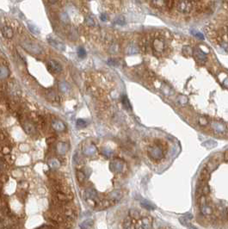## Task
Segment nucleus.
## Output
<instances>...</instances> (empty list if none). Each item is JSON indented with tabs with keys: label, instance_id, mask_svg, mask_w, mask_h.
<instances>
[{
	"label": "nucleus",
	"instance_id": "obj_1",
	"mask_svg": "<svg viewBox=\"0 0 228 229\" xmlns=\"http://www.w3.org/2000/svg\"><path fill=\"white\" fill-rule=\"evenodd\" d=\"M22 47H23V49H25L27 52H29L32 54L38 55L41 53V47L37 43H34L32 41H23L22 43Z\"/></svg>",
	"mask_w": 228,
	"mask_h": 229
},
{
	"label": "nucleus",
	"instance_id": "obj_2",
	"mask_svg": "<svg viewBox=\"0 0 228 229\" xmlns=\"http://www.w3.org/2000/svg\"><path fill=\"white\" fill-rule=\"evenodd\" d=\"M165 41L161 37H155L152 42V48L155 54H162L165 50Z\"/></svg>",
	"mask_w": 228,
	"mask_h": 229
},
{
	"label": "nucleus",
	"instance_id": "obj_3",
	"mask_svg": "<svg viewBox=\"0 0 228 229\" xmlns=\"http://www.w3.org/2000/svg\"><path fill=\"white\" fill-rule=\"evenodd\" d=\"M175 5L177 11L182 13H188L192 8L190 0H175Z\"/></svg>",
	"mask_w": 228,
	"mask_h": 229
},
{
	"label": "nucleus",
	"instance_id": "obj_4",
	"mask_svg": "<svg viewBox=\"0 0 228 229\" xmlns=\"http://www.w3.org/2000/svg\"><path fill=\"white\" fill-rule=\"evenodd\" d=\"M47 39L48 43L51 45L52 47H53L54 48L60 51L65 50V44L58 37H56V36H48Z\"/></svg>",
	"mask_w": 228,
	"mask_h": 229
},
{
	"label": "nucleus",
	"instance_id": "obj_5",
	"mask_svg": "<svg viewBox=\"0 0 228 229\" xmlns=\"http://www.w3.org/2000/svg\"><path fill=\"white\" fill-rule=\"evenodd\" d=\"M47 68L53 73H59L62 72V66L61 64L55 60H50L47 61Z\"/></svg>",
	"mask_w": 228,
	"mask_h": 229
},
{
	"label": "nucleus",
	"instance_id": "obj_6",
	"mask_svg": "<svg viewBox=\"0 0 228 229\" xmlns=\"http://www.w3.org/2000/svg\"><path fill=\"white\" fill-rule=\"evenodd\" d=\"M193 54H194V57L195 58V60L198 62H200V63H201V64H204L207 61V54L203 51H201L199 48L194 49L193 50Z\"/></svg>",
	"mask_w": 228,
	"mask_h": 229
},
{
	"label": "nucleus",
	"instance_id": "obj_7",
	"mask_svg": "<svg viewBox=\"0 0 228 229\" xmlns=\"http://www.w3.org/2000/svg\"><path fill=\"white\" fill-rule=\"evenodd\" d=\"M2 34L4 35V37L5 39L11 40L14 36V31L12 29L11 27L10 26H5L2 28Z\"/></svg>",
	"mask_w": 228,
	"mask_h": 229
},
{
	"label": "nucleus",
	"instance_id": "obj_8",
	"mask_svg": "<svg viewBox=\"0 0 228 229\" xmlns=\"http://www.w3.org/2000/svg\"><path fill=\"white\" fill-rule=\"evenodd\" d=\"M220 165V163L216 162L215 160H214V159H210L209 161H207V164H206L205 165V169L209 172V173H211L213 172L217 167H218V165Z\"/></svg>",
	"mask_w": 228,
	"mask_h": 229
},
{
	"label": "nucleus",
	"instance_id": "obj_9",
	"mask_svg": "<svg viewBox=\"0 0 228 229\" xmlns=\"http://www.w3.org/2000/svg\"><path fill=\"white\" fill-rule=\"evenodd\" d=\"M23 127L25 132L28 133L29 134H34L36 133V129H35V127L29 122H25V123L23 124Z\"/></svg>",
	"mask_w": 228,
	"mask_h": 229
},
{
	"label": "nucleus",
	"instance_id": "obj_10",
	"mask_svg": "<svg viewBox=\"0 0 228 229\" xmlns=\"http://www.w3.org/2000/svg\"><path fill=\"white\" fill-rule=\"evenodd\" d=\"M52 125H53V128L54 129V130H56L58 132H61L66 129V125L59 120H55L54 122H53Z\"/></svg>",
	"mask_w": 228,
	"mask_h": 229
},
{
	"label": "nucleus",
	"instance_id": "obj_11",
	"mask_svg": "<svg viewBox=\"0 0 228 229\" xmlns=\"http://www.w3.org/2000/svg\"><path fill=\"white\" fill-rule=\"evenodd\" d=\"M10 71L5 66H0V79H5L9 77Z\"/></svg>",
	"mask_w": 228,
	"mask_h": 229
},
{
	"label": "nucleus",
	"instance_id": "obj_12",
	"mask_svg": "<svg viewBox=\"0 0 228 229\" xmlns=\"http://www.w3.org/2000/svg\"><path fill=\"white\" fill-rule=\"evenodd\" d=\"M201 178L202 181H207V180H208L209 178V177H210V173L206 170L205 168H203L202 170H201Z\"/></svg>",
	"mask_w": 228,
	"mask_h": 229
},
{
	"label": "nucleus",
	"instance_id": "obj_13",
	"mask_svg": "<svg viewBox=\"0 0 228 229\" xmlns=\"http://www.w3.org/2000/svg\"><path fill=\"white\" fill-rule=\"evenodd\" d=\"M212 159L215 160L218 163H220L224 159V153L223 152H216L214 156L212 157Z\"/></svg>",
	"mask_w": 228,
	"mask_h": 229
},
{
	"label": "nucleus",
	"instance_id": "obj_14",
	"mask_svg": "<svg viewBox=\"0 0 228 229\" xmlns=\"http://www.w3.org/2000/svg\"><path fill=\"white\" fill-rule=\"evenodd\" d=\"M151 226V221L148 218H144L141 223V228L140 229H149Z\"/></svg>",
	"mask_w": 228,
	"mask_h": 229
},
{
	"label": "nucleus",
	"instance_id": "obj_15",
	"mask_svg": "<svg viewBox=\"0 0 228 229\" xmlns=\"http://www.w3.org/2000/svg\"><path fill=\"white\" fill-rule=\"evenodd\" d=\"M201 212L203 214H205V215H207V214H212V208H211L207 207V205H203V206H201Z\"/></svg>",
	"mask_w": 228,
	"mask_h": 229
},
{
	"label": "nucleus",
	"instance_id": "obj_16",
	"mask_svg": "<svg viewBox=\"0 0 228 229\" xmlns=\"http://www.w3.org/2000/svg\"><path fill=\"white\" fill-rule=\"evenodd\" d=\"M122 104L124 105L127 110H131V105H130V103H129V101L127 99V97L124 96L123 97H122Z\"/></svg>",
	"mask_w": 228,
	"mask_h": 229
},
{
	"label": "nucleus",
	"instance_id": "obj_17",
	"mask_svg": "<svg viewBox=\"0 0 228 229\" xmlns=\"http://www.w3.org/2000/svg\"><path fill=\"white\" fill-rule=\"evenodd\" d=\"M85 23L87 26H89V27H94L95 26V21H94V19L91 17H87L85 18Z\"/></svg>",
	"mask_w": 228,
	"mask_h": 229
},
{
	"label": "nucleus",
	"instance_id": "obj_18",
	"mask_svg": "<svg viewBox=\"0 0 228 229\" xmlns=\"http://www.w3.org/2000/svg\"><path fill=\"white\" fill-rule=\"evenodd\" d=\"M182 54H183L184 55L189 56L193 54V50L190 48V47H184L182 48Z\"/></svg>",
	"mask_w": 228,
	"mask_h": 229
},
{
	"label": "nucleus",
	"instance_id": "obj_19",
	"mask_svg": "<svg viewBox=\"0 0 228 229\" xmlns=\"http://www.w3.org/2000/svg\"><path fill=\"white\" fill-rule=\"evenodd\" d=\"M29 30L32 32L34 34H36V35H38L39 34H40V30H39V28H37L36 26H34V25H31V24H29Z\"/></svg>",
	"mask_w": 228,
	"mask_h": 229
},
{
	"label": "nucleus",
	"instance_id": "obj_20",
	"mask_svg": "<svg viewBox=\"0 0 228 229\" xmlns=\"http://www.w3.org/2000/svg\"><path fill=\"white\" fill-rule=\"evenodd\" d=\"M77 178L79 182H83L85 178V175L83 172H80V171H78L77 172Z\"/></svg>",
	"mask_w": 228,
	"mask_h": 229
},
{
	"label": "nucleus",
	"instance_id": "obj_21",
	"mask_svg": "<svg viewBox=\"0 0 228 229\" xmlns=\"http://www.w3.org/2000/svg\"><path fill=\"white\" fill-rule=\"evenodd\" d=\"M202 145L204 146H206V147H207V148H213L214 146H216V142H214V141H213V140H209V141L204 142Z\"/></svg>",
	"mask_w": 228,
	"mask_h": 229
},
{
	"label": "nucleus",
	"instance_id": "obj_22",
	"mask_svg": "<svg viewBox=\"0 0 228 229\" xmlns=\"http://www.w3.org/2000/svg\"><path fill=\"white\" fill-rule=\"evenodd\" d=\"M59 89L61 91L63 92H66V91H67L68 90V84H66V83H65V82H61V83H59Z\"/></svg>",
	"mask_w": 228,
	"mask_h": 229
},
{
	"label": "nucleus",
	"instance_id": "obj_23",
	"mask_svg": "<svg viewBox=\"0 0 228 229\" xmlns=\"http://www.w3.org/2000/svg\"><path fill=\"white\" fill-rule=\"evenodd\" d=\"M78 56L81 58V59H83V58H85L86 56V51L85 48H83V47H80L79 49L78 50Z\"/></svg>",
	"mask_w": 228,
	"mask_h": 229
},
{
	"label": "nucleus",
	"instance_id": "obj_24",
	"mask_svg": "<svg viewBox=\"0 0 228 229\" xmlns=\"http://www.w3.org/2000/svg\"><path fill=\"white\" fill-rule=\"evenodd\" d=\"M49 165L52 168H58L59 167L60 165V163L58 161L57 159H52L51 161L49 162Z\"/></svg>",
	"mask_w": 228,
	"mask_h": 229
},
{
	"label": "nucleus",
	"instance_id": "obj_25",
	"mask_svg": "<svg viewBox=\"0 0 228 229\" xmlns=\"http://www.w3.org/2000/svg\"><path fill=\"white\" fill-rule=\"evenodd\" d=\"M47 97H48L50 100L55 101L56 100V98H57V95H56L55 92H53V91H49V92L47 93Z\"/></svg>",
	"mask_w": 228,
	"mask_h": 229
},
{
	"label": "nucleus",
	"instance_id": "obj_26",
	"mask_svg": "<svg viewBox=\"0 0 228 229\" xmlns=\"http://www.w3.org/2000/svg\"><path fill=\"white\" fill-rule=\"evenodd\" d=\"M129 214H130V215H131L132 217H134V218H136V217H139V216H140V213L138 212L137 210H135V209H131V210H130V212H129Z\"/></svg>",
	"mask_w": 228,
	"mask_h": 229
},
{
	"label": "nucleus",
	"instance_id": "obj_27",
	"mask_svg": "<svg viewBox=\"0 0 228 229\" xmlns=\"http://www.w3.org/2000/svg\"><path fill=\"white\" fill-rule=\"evenodd\" d=\"M77 125H78L79 127H85L86 125H87V123H86V122L85 120L79 119V120L77 121Z\"/></svg>",
	"mask_w": 228,
	"mask_h": 229
},
{
	"label": "nucleus",
	"instance_id": "obj_28",
	"mask_svg": "<svg viewBox=\"0 0 228 229\" xmlns=\"http://www.w3.org/2000/svg\"><path fill=\"white\" fill-rule=\"evenodd\" d=\"M209 187L207 186V185H205L203 186V188H202V194L203 195H208V193H209Z\"/></svg>",
	"mask_w": 228,
	"mask_h": 229
},
{
	"label": "nucleus",
	"instance_id": "obj_29",
	"mask_svg": "<svg viewBox=\"0 0 228 229\" xmlns=\"http://www.w3.org/2000/svg\"><path fill=\"white\" fill-rule=\"evenodd\" d=\"M2 152H3V153H5V154H7V153H10V152H11V149L8 147V146H4L3 147V149H2Z\"/></svg>",
	"mask_w": 228,
	"mask_h": 229
},
{
	"label": "nucleus",
	"instance_id": "obj_30",
	"mask_svg": "<svg viewBox=\"0 0 228 229\" xmlns=\"http://www.w3.org/2000/svg\"><path fill=\"white\" fill-rule=\"evenodd\" d=\"M116 22L118 23V24H120V25H123L124 24V22H125V21H124V18L122 17H120L118 18V20L116 21Z\"/></svg>",
	"mask_w": 228,
	"mask_h": 229
},
{
	"label": "nucleus",
	"instance_id": "obj_31",
	"mask_svg": "<svg viewBox=\"0 0 228 229\" xmlns=\"http://www.w3.org/2000/svg\"><path fill=\"white\" fill-rule=\"evenodd\" d=\"M47 141V143H48V144H52V143H53V142L55 141V138H54V137H53V136H52V137H49Z\"/></svg>",
	"mask_w": 228,
	"mask_h": 229
},
{
	"label": "nucleus",
	"instance_id": "obj_32",
	"mask_svg": "<svg viewBox=\"0 0 228 229\" xmlns=\"http://www.w3.org/2000/svg\"><path fill=\"white\" fill-rule=\"evenodd\" d=\"M224 159L226 161H228V150L224 152Z\"/></svg>",
	"mask_w": 228,
	"mask_h": 229
},
{
	"label": "nucleus",
	"instance_id": "obj_33",
	"mask_svg": "<svg viewBox=\"0 0 228 229\" xmlns=\"http://www.w3.org/2000/svg\"><path fill=\"white\" fill-rule=\"evenodd\" d=\"M195 34V36L199 37L200 39H203V35L201 33H199V32H195V34Z\"/></svg>",
	"mask_w": 228,
	"mask_h": 229
},
{
	"label": "nucleus",
	"instance_id": "obj_34",
	"mask_svg": "<svg viewBox=\"0 0 228 229\" xmlns=\"http://www.w3.org/2000/svg\"><path fill=\"white\" fill-rule=\"evenodd\" d=\"M100 18H101V20H102V21H106V20H107V16H106L105 14H102V15H101V17H100Z\"/></svg>",
	"mask_w": 228,
	"mask_h": 229
},
{
	"label": "nucleus",
	"instance_id": "obj_35",
	"mask_svg": "<svg viewBox=\"0 0 228 229\" xmlns=\"http://www.w3.org/2000/svg\"><path fill=\"white\" fill-rule=\"evenodd\" d=\"M200 123H202V125H205V124H207V120H206V119H204V118H201V119H200Z\"/></svg>",
	"mask_w": 228,
	"mask_h": 229
},
{
	"label": "nucleus",
	"instance_id": "obj_36",
	"mask_svg": "<svg viewBox=\"0 0 228 229\" xmlns=\"http://www.w3.org/2000/svg\"><path fill=\"white\" fill-rule=\"evenodd\" d=\"M223 84H224V85H225L226 87H227V88H228V78H226V80L224 81Z\"/></svg>",
	"mask_w": 228,
	"mask_h": 229
},
{
	"label": "nucleus",
	"instance_id": "obj_37",
	"mask_svg": "<svg viewBox=\"0 0 228 229\" xmlns=\"http://www.w3.org/2000/svg\"><path fill=\"white\" fill-rule=\"evenodd\" d=\"M50 4H55V3H57L58 0H47Z\"/></svg>",
	"mask_w": 228,
	"mask_h": 229
},
{
	"label": "nucleus",
	"instance_id": "obj_38",
	"mask_svg": "<svg viewBox=\"0 0 228 229\" xmlns=\"http://www.w3.org/2000/svg\"><path fill=\"white\" fill-rule=\"evenodd\" d=\"M188 229H197L196 227H188Z\"/></svg>",
	"mask_w": 228,
	"mask_h": 229
}]
</instances>
